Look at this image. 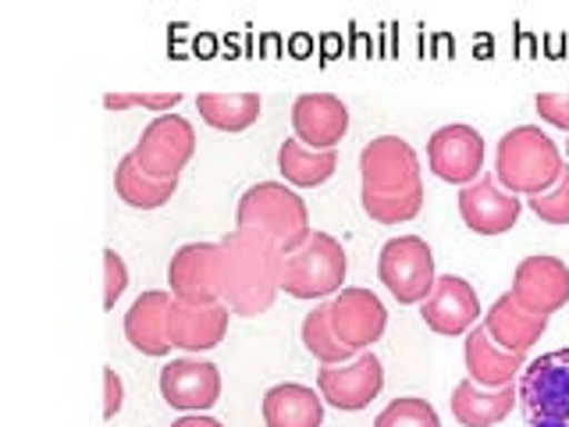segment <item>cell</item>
<instances>
[{"label":"cell","instance_id":"23","mask_svg":"<svg viewBox=\"0 0 569 427\" xmlns=\"http://www.w3.org/2000/svg\"><path fill=\"white\" fill-rule=\"evenodd\" d=\"M263 424L267 427H320L325 424V399L320 391L299 381H284L263 391Z\"/></svg>","mask_w":569,"mask_h":427},{"label":"cell","instance_id":"6","mask_svg":"<svg viewBox=\"0 0 569 427\" xmlns=\"http://www.w3.org/2000/svg\"><path fill=\"white\" fill-rule=\"evenodd\" d=\"M378 278L402 307H420L435 289V254L420 236H399L381 246Z\"/></svg>","mask_w":569,"mask_h":427},{"label":"cell","instance_id":"28","mask_svg":"<svg viewBox=\"0 0 569 427\" xmlns=\"http://www.w3.org/2000/svg\"><path fill=\"white\" fill-rule=\"evenodd\" d=\"M363 214L378 225H406L413 221L423 210V189L413 192H396V196H381V192H360Z\"/></svg>","mask_w":569,"mask_h":427},{"label":"cell","instance_id":"9","mask_svg":"<svg viewBox=\"0 0 569 427\" xmlns=\"http://www.w3.org/2000/svg\"><path fill=\"white\" fill-rule=\"evenodd\" d=\"M385 388V367L370 349L352 356L349 364H331L317 370V391L320 399L331 403L342 414H360Z\"/></svg>","mask_w":569,"mask_h":427},{"label":"cell","instance_id":"13","mask_svg":"<svg viewBox=\"0 0 569 427\" xmlns=\"http://www.w3.org/2000/svg\"><path fill=\"white\" fill-rule=\"evenodd\" d=\"M388 328L385 302L370 289H342L331 299V331L352 352H367Z\"/></svg>","mask_w":569,"mask_h":427},{"label":"cell","instance_id":"5","mask_svg":"<svg viewBox=\"0 0 569 427\" xmlns=\"http://www.w3.org/2000/svg\"><path fill=\"white\" fill-rule=\"evenodd\" d=\"M516 391L527 427H569V349L545 352L527 364Z\"/></svg>","mask_w":569,"mask_h":427},{"label":"cell","instance_id":"19","mask_svg":"<svg viewBox=\"0 0 569 427\" xmlns=\"http://www.w3.org/2000/svg\"><path fill=\"white\" fill-rule=\"evenodd\" d=\"M462 360H467V378L477 381L480 388H502L516 385L527 367V352H506L502 346L491 342L488 328L480 325L467 335L462 346Z\"/></svg>","mask_w":569,"mask_h":427},{"label":"cell","instance_id":"35","mask_svg":"<svg viewBox=\"0 0 569 427\" xmlns=\"http://www.w3.org/2000/svg\"><path fill=\"white\" fill-rule=\"evenodd\" d=\"M171 427H224L221 420H213V417H200V414H189L182 420H174Z\"/></svg>","mask_w":569,"mask_h":427},{"label":"cell","instance_id":"22","mask_svg":"<svg viewBox=\"0 0 569 427\" xmlns=\"http://www.w3.org/2000/svg\"><path fill=\"white\" fill-rule=\"evenodd\" d=\"M520 403V391L516 385H502V388H480L477 381L462 378L452 391V417L462 427H495L502 424L512 406Z\"/></svg>","mask_w":569,"mask_h":427},{"label":"cell","instance_id":"14","mask_svg":"<svg viewBox=\"0 0 569 427\" xmlns=\"http://www.w3.org/2000/svg\"><path fill=\"white\" fill-rule=\"evenodd\" d=\"M420 317L435 335H445V338L470 335L477 317H480V299H477L473 285L467 278L441 275L435 281L431 296L420 302Z\"/></svg>","mask_w":569,"mask_h":427},{"label":"cell","instance_id":"36","mask_svg":"<svg viewBox=\"0 0 569 427\" xmlns=\"http://www.w3.org/2000/svg\"><path fill=\"white\" fill-rule=\"evenodd\" d=\"M566 153H569V142H566Z\"/></svg>","mask_w":569,"mask_h":427},{"label":"cell","instance_id":"27","mask_svg":"<svg viewBox=\"0 0 569 427\" xmlns=\"http://www.w3.org/2000/svg\"><path fill=\"white\" fill-rule=\"evenodd\" d=\"M299 338H302V346H307V352L313 356V360H320L325 367L349 364L352 356H360V352H352L349 346L338 342V335L331 331V302H320V307H313L307 317H302Z\"/></svg>","mask_w":569,"mask_h":427},{"label":"cell","instance_id":"33","mask_svg":"<svg viewBox=\"0 0 569 427\" xmlns=\"http://www.w3.org/2000/svg\"><path fill=\"white\" fill-rule=\"evenodd\" d=\"M538 115L541 121H548L551 129L569 132V93H538Z\"/></svg>","mask_w":569,"mask_h":427},{"label":"cell","instance_id":"10","mask_svg":"<svg viewBox=\"0 0 569 427\" xmlns=\"http://www.w3.org/2000/svg\"><path fill=\"white\" fill-rule=\"evenodd\" d=\"M168 285L178 302H221V242H189L168 264Z\"/></svg>","mask_w":569,"mask_h":427},{"label":"cell","instance_id":"24","mask_svg":"<svg viewBox=\"0 0 569 427\" xmlns=\"http://www.w3.org/2000/svg\"><path fill=\"white\" fill-rule=\"evenodd\" d=\"M338 168V150H310L299 139H284L278 150V171L289 186L313 189L325 186Z\"/></svg>","mask_w":569,"mask_h":427},{"label":"cell","instance_id":"15","mask_svg":"<svg viewBox=\"0 0 569 427\" xmlns=\"http://www.w3.org/2000/svg\"><path fill=\"white\" fill-rule=\"evenodd\" d=\"M520 196L506 192L491 175L459 189V214L473 236H502V231L520 221Z\"/></svg>","mask_w":569,"mask_h":427},{"label":"cell","instance_id":"20","mask_svg":"<svg viewBox=\"0 0 569 427\" xmlns=\"http://www.w3.org/2000/svg\"><path fill=\"white\" fill-rule=\"evenodd\" d=\"M174 296L171 292H142L129 314H124V338L139 349L142 356H168L171 352V338H168V310H171Z\"/></svg>","mask_w":569,"mask_h":427},{"label":"cell","instance_id":"29","mask_svg":"<svg viewBox=\"0 0 569 427\" xmlns=\"http://www.w3.org/2000/svg\"><path fill=\"white\" fill-rule=\"evenodd\" d=\"M373 427H441L438 420V409L427 403V399H417V396H402L396 403H388Z\"/></svg>","mask_w":569,"mask_h":427},{"label":"cell","instance_id":"7","mask_svg":"<svg viewBox=\"0 0 569 427\" xmlns=\"http://www.w3.org/2000/svg\"><path fill=\"white\" fill-rule=\"evenodd\" d=\"M196 153V129L182 115H160L142 129L136 142V165L160 182H178V175Z\"/></svg>","mask_w":569,"mask_h":427},{"label":"cell","instance_id":"16","mask_svg":"<svg viewBox=\"0 0 569 427\" xmlns=\"http://www.w3.org/2000/svg\"><path fill=\"white\" fill-rule=\"evenodd\" d=\"M292 132L310 150H338L349 132V107L335 93H302L292 103Z\"/></svg>","mask_w":569,"mask_h":427},{"label":"cell","instance_id":"2","mask_svg":"<svg viewBox=\"0 0 569 427\" xmlns=\"http://www.w3.org/2000/svg\"><path fill=\"white\" fill-rule=\"evenodd\" d=\"M236 228L257 231V236H263L284 257L296 254L313 236L307 200L284 182L249 186L236 207Z\"/></svg>","mask_w":569,"mask_h":427},{"label":"cell","instance_id":"4","mask_svg":"<svg viewBox=\"0 0 569 427\" xmlns=\"http://www.w3.org/2000/svg\"><path fill=\"white\" fill-rule=\"evenodd\" d=\"M346 249L328 231H313L296 254L281 257V292L292 299H328L346 285Z\"/></svg>","mask_w":569,"mask_h":427},{"label":"cell","instance_id":"8","mask_svg":"<svg viewBox=\"0 0 569 427\" xmlns=\"http://www.w3.org/2000/svg\"><path fill=\"white\" fill-rule=\"evenodd\" d=\"M360 178L363 189L360 192H381V196H396V192H413L423 189L420 182V157L409 147L402 136H378L370 139L363 153H360Z\"/></svg>","mask_w":569,"mask_h":427},{"label":"cell","instance_id":"26","mask_svg":"<svg viewBox=\"0 0 569 427\" xmlns=\"http://www.w3.org/2000/svg\"><path fill=\"white\" fill-rule=\"evenodd\" d=\"M178 182H160V178H150L136 165V157H121L118 160V171H114V192L124 207L132 210H157L164 207L171 196H174Z\"/></svg>","mask_w":569,"mask_h":427},{"label":"cell","instance_id":"1","mask_svg":"<svg viewBox=\"0 0 569 427\" xmlns=\"http://www.w3.org/2000/svg\"><path fill=\"white\" fill-rule=\"evenodd\" d=\"M281 257L257 231H228L221 239V302L231 314L257 317L281 292Z\"/></svg>","mask_w":569,"mask_h":427},{"label":"cell","instance_id":"18","mask_svg":"<svg viewBox=\"0 0 569 427\" xmlns=\"http://www.w3.org/2000/svg\"><path fill=\"white\" fill-rule=\"evenodd\" d=\"M228 307L213 302V307H196V302H171L168 310V338L171 346L186 352H203L224 342L228 335Z\"/></svg>","mask_w":569,"mask_h":427},{"label":"cell","instance_id":"31","mask_svg":"<svg viewBox=\"0 0 569 427\" xmlns=\"http://www.w3.org/2000/svg\"><path fill=\"white\" fill-rule=\"evenodd\" d=\"M182 103V93H107V111H129V107H150L157 115H171V107Z\"/></svg>","mask_w":569,"mask_h":427},{"label":"cell","instance_id":"11","mask_svg":"<svg viewBox=\"0 0 569 427\" xmlns=\"http://www.w3.org/2000/svg\"><path fill=\"white\" fill-rule=\"evenodd\" d=\"M427 168L449 186H473L485 171V136L470 125H445L427 142Z\"/></svg>","mask_w":569,"mask_h":427},{"label":"cell","instance_id":"12","mask_svg":"<svg viewBox=\"0 0 569 427\" xmlns=\"http://www.w3.org/2000/svg\"><path fill=\"white\" fill-rule=\"evenodd\" d=\"M512 299L541 317L562 310L569 302V267L548 254L523 257L512 271Z\"/></svg>","mask_w":569,"mask_h":427},{"label":"cell","instance_id":"30","mask_svg":"<svg viewBox=\"0 0 569 427\" xmlns=\"http://www.w3.org/2000/svg\"><path fill=\"white\" fill-rule=\"evenodd\" d=\"M530 210L538 214L545 225H569V168H562L559 182L541 196H530Z\"/></svg>","mask_w":569,"mask_h":427},{"label":"cell","instance_id":"17","mask_svg":"<svg viewBox=\"0 0 569 427\" xmlns=\"http://www.w3.org/2000/svg\"><path fill=\"white\" fill-rule=\"evenodd\" d=\"M160 396L182 414H203L221 399V370L207 360H171L160 370Z\"/></svg>","mask_w":569,"mask_h":427},{"label":"cell","instance_id":"32","mask_svg":"<svg viewBox=\"0 0 569 427\" xmlns=\"http://www.w3.org/2000/svg\"><path fill=\"white\" fill-rule=\"evenodd\" d=\"M124 285H129V267H124L118 249H103V310H114V302L121 299Z\"/></svg>","mask_w":569,"mask_h":427},{"label":"cell","instance_id":"25","mask_svg":"<svg viewBox=\"0 0 569 427\" xmlns=\"http://www.w3.org/2000/svg\"><path fill=\"white\" fill-rule=\"evenodd\" d=\"M260 97L257 93H200L196 111L218 132H246L260 118Z\"/></svg>","mask_w":569,"mask_h":427},{"label":"cell","instance_id":"34","mask_svg":"<svg viewBox=\"0 0 569 427\" xmlns=\"http://www.w3.org/2000/svg\"><path fill=\"white\" fill-rule=\"evenodd\" d=\"M121 399H124V385L118 378V370L103 367V420H114L121 414Z\"/></svg>","mask_w":569,"mask_h":427},{"label":"cell","instance_id":"3","mask_svg":"<svg viewBox=\"0 0 569 427\" xmlns=\"http://www.w3.org/2000/svg\"><path fill=\"white\" fill-rule=\"evenodd\" d=\"M562 150L556 139L541 132L538 125H520L498 139L495 150V182L512 196H541L559 182Z\"/></svg>","mask_w":569,"mask_h":427},{"label":"cell","instance_id":"21","mask_svg":"<svg viewBox=\"0 0 569 427\" xmlns=\"http://www.w3.org/2000/svg\"><path fill=\"white\" fill-rule=\"evenodd\" d=\"M485 328L491 335V342L502 346L506 352H527L533 342H541L548 317L530 314L520 299H512V292H506L502 299H495L491 310L485 314Z\"/></svg>","mask_w":569,"mask_h":427}]
</instances>
